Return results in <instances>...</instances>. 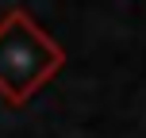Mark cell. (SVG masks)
Returning a JSON list of instances; mask_svg holds the SVG:
<instances>
[{
    "mask_svg": "<svg viewBox=\"0 0 146 138\" xmlns=\"http://www.w3.org/2000/svg\"><path fill=\"white\" fill-rule=\"evenodd\" d=\"M58 65V46L31 27L27 15H8L0 23V92L23 100L38 81H46Z\"/></svg>",
    "mask_w": 146,
    "mask_h": 138,
    "instance_id": "cell-1",
    "label": "cell"
}]
</instances>
